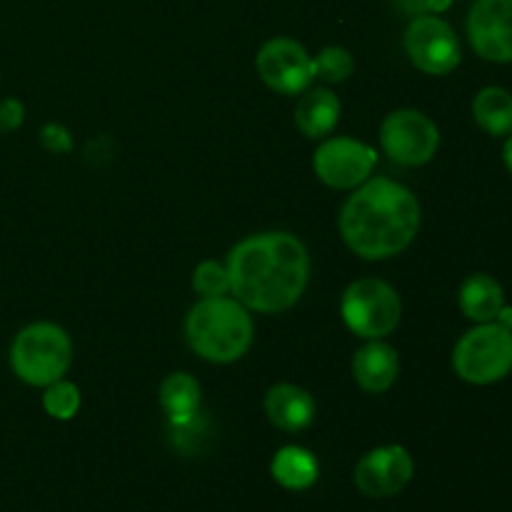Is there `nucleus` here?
Segmentation results:
<instances>
[{"mask_svg":"<svg viewBox=\"0 0 512 512\" xmlns=\"http://www.w3.org/2000/svg\"><path fill=\"white\" fill-rule=\"evenodd\" d=\"M193 288L200 298H223L230 293V275L228 268L215 260H205L195 268Z\"/></svg>","mask_w":512,"mask_h":512,"instance_id":"22","label":"nucleus"},{"mask_svg":"<svg viewBox=\"0 0 512 512\" xmlns=\"http://www.w3.org/2000/svg\"><path fill=\"white\" fill-rule=\"evenodd\" d=\"M43 408L50 418L55 420H73L80 410V390L68 380H55L45 388Z\"/></svg>","mask_w":512,"mask_h":512,"instance_id":"20","label":"nucleus"},{"mask_svg":"<svg viewBox=\"0 0 512 512\" xmlns=\"http://www.w3.org/2000/svg\"><path fill=\"white\" fill-rule=\"evenodd\" d=\"M73 363L70 335L55 323H33L20 330L10 348V368L23 383L48 388Z\"/></svg>","mask_w":512,"mask_h":512,"instance_id":"4","label":"nucleus"},{"mask_svg":"<svg viewBox=\"0 0 512 512\" xmlns=\"http://www.w3.org/2000/svg\"><path fill=\"white\" fill-rule=\"evenodd\" d=\"M160 405L173 425H185L198 418L200 383L188 373H173L160 385Z\"/></svg>","mask_w":512,"mask_h":512,"instance_id":"18","label":"nucleus"},{"mask_svg":"<svg viewBox=\"0 0 512 512\" xmlns=\"http://www.w3.org/2000/svg\"><path fill=\"white\" fill-rule=\"evenodd\" d=\"M503 163H505V168H508V173L512 175V133L508 135V140H505V148H503Z\"/></svg>","mask_w":512,"mask_h":512,"instance_id":"25","label":"nucleus"},{"mask_svg":"<svg viewBox=\"0 0 512 512\" xmlns=\"http://www.w3.org/2000/svg\"><path fill=\"white\" fill-rule=\"evenodd\" d=\"M398 373V353L383 340H370L353 358V378L365 393H385V390H390L398 380Z\"/></svg>","mask_w":512,"mask_h":512,"instance_id":"14","label":"nucleus"},{"mask_svg":"<svg viewBox=\"0 0 512 512\" xmlns=\"http://www.w3.org/2000/svg\"><path fill=\"white\" fill-rule=\"evenodd\" d=\"M270 473H273L275 483L283 485L285 490H308L318 480L320 465L310 450L298 448V445H285L275 453Z\"/></svg>","mask_w":512,"mask_h":512,"instance_id":"17","label":"nucleus"},{"mask_svg":"<svg viewBox=\"0 0 512 512\" xmlns=\"http://www.w3.org/2000/svg\"><path fill=\"white\" fill-rule=\"evenodd\" d=\"M23 118H25V108L20 100L15 98L0 100V135L18 130L20 125H23Z\"/></svg>","mask_w":512,"mask_h":512,"instance_id":"24","label":"nucleus"},{"mask_svg":"<svg viewBox=\"0 0 512 512\" xmlns=\"http://www.w3.org/2000/svg\"><path fill=\"white\" fill-rule=\"evenodd\" d=\"M230 293L255 313H285L308 288L310 255L290 233H260L240 240L225 263Z\"/></svg>","mask_w":512,"mask_h":512,"instance_id":"1","label":"nucleus"},{"mask_svg":"<svg viewBox=\"0 0 512 512\" xmlns=\"http://www.w3.org/2000/svg\"><path fill=\"white\" fill-rule=\"evenodd\" d=\"M315 413H318L315 398L300 385L278 383L265 395V415L275 428L285 430V433L308 430L313 425Z\"/></svg>","mask_w":512,"mask_h":512,"instance_id":"13","label":"nucleus"},{"mask_svg":"<svg viewBox=\"0 0 512 512\" xmlns=\"http://www.w3.org/2000/svg\"><path fill=\"white\" fill-rule=\"evenodd\" d=\"M255 325L250 310L235 298H203L185 318L190 350L208 363H235L250 350Z\"/></svg>","mask_w":512,"mask_h":512,"instance_id":"3","label":"nucleus"},{"mask_svg":"<svg viewBox=\"0 0 512 512\" xmlns=\"http://www.w3.org/2000/svg\"><path fill=\"white\" fill-rule=\"evenodd\" d=\"M460 310L475 323H493L505 305V290L493 275L475 273L460 285Z\"/></svg>","mask_w":512,"mask_h":512,"instance_id":"16","label":"nucleus"},{"mask_svg":"<svg viewBox=\"0 0 512 512\" xmlns=\"http://www.w3.org/2000/svg\"><path fill=\"white\" fill-rule=\"evenodd\" d=\"M340 120V100L328 88H308L295 105V125L310 140L328 138Z\"/></svg>","mask_w":512,"mask_h":512,"instance_id":"15","label":"nucleus"},{"mask_svg":"<svg viewBox=\"0 0 512 512\" xmlns=\"http://www.w3.org/2000/svg\"><path fill=\"white\" fill-rule=\"evenodd\" d=\"M415 475L413 455L403 445H383L360 458L355 465V485L363 495L375 500L403 493Z\"/></svg>","mask_w":512,"mask_h":512,"instance_id":"11","label":"nucleus"},{"mask_svg":"<svg viewBox=\"0 0 512 512\" xmlns=\"http://www.w3.org/2000/svg\"><path fill=\"white\" fill-rule=\"evenodd\" d=\"M315 75L328 83H343L353 75L355 60L353 55L348 53L340 45H330V48H323L318 55H315Z\"/></svg>","mask_w":512,"mask_h":512,"instance_id":"21","label":"nucleus"},{"mask_svg":"<svg viewBox=\"0 0 512 512\" xmlns=\"http://www.w3.org/2000/svg\"><path fill=\"white\" fill-rule=\"evenodd\" d=\"M405 53L415 68L428 75H448L463 60V48L450 28L438 15H418L405 30Z\"/></svg>","mask_w":512,"mask_h":512,"instance_id":"8","label":"nucleus"},{"mask_svg":"<svg viewBox=\"0 0 512 512\" xmlns=\"http://www.w3.org/2000/svg\"><path fill=\"white\" fill-rule=\"evenodd\" d=\"M263 83L280 95H300L315 83V60L293 38H273L255 55Z\"/></svg>","mask_w":512,"mask_h":512,"instance_id":"9","label":"nucleus"},{"mask_svg":"<svg viewBox=\"0 0 512 512\" xmlns=\"http://www.w3.org/2000/svg\"><path fill=\"white\" fill-rule=\"evenodd\" d=\"M40 143L50 150V153H70L73 150V138H70L68 128L58 123H48L40 130Z\"/></svg>","mask_w":512,"mask_h":512,"instance_id":"23","label":"nucleus"},{"mask_svg":"<svg viewBox=\"0 0 512 512\" xmlns=\"http://www.w3.org/2000/svg\"><path fill=\"white\" fill-rule=\"evenodd\" d=\"M453 368L470 385H493L508 378L512 370V330L493 323H478L458 340L453 350Z\"/></svg>","mask_w":512,"mask_h":512,"instance_id":"5","label":"nucleus"},{"mask_svg":"<svg viewBox=\"0 0 512 512\" xmlns=\"http://www.w3.org/2000/svg\"><path fill=\"white\" fill-rule=\"evenodd\" d=\"M495 320H498L500 325H505V328L512 330V308L510 305H503V310H500V315Z\"/></svg>","mask_w":512,"mask_h":512,"instance_id":"26","label":"nucleus"},{"mask_svg":"<svg viewBox=\"0 0 512 512\" xmlns=\"http://www.w3.org/2000/svg\"><path fill=\"white\" fill-rule=\"evenodd\" d=\"M420 203L405 185L368 178L340 210V235L363 260L395 258L410 248L420 230Z\"/></svg>","mask_w":512,"mask_h":512,"instance_id":"2","label":"nucleus"},{"mask_svg":"<svg viewBox=\"0 0 512 512\" xmlns=\"http://www.w3.org/2000/svg\"><path fill=\"white\" fill-rule=\"evenodd\" d=\"M378 155L368 143L355 138H328L315 150V175L328 188L355 190L373 175Z\"/></svg>","mask_w":512,"mask_h":512,"instance_id":"10","label":"nucleus"},{"mask_svg":"<svg viewBox=\"0 0 512 512\" xmlns=\"http://www.w3.org/2000/svg\"><path fill=\"white\" fill-rule=\"evenodd\" d=\"M380 145L393 163L403 168H418L430 163L438 153L440 130L420 110H395L380 125Z\"/></svg>","mask_w":512,"mask_h":512,"instance_id":"7","label":"nucleus"},{"mask_svg":"<svg viewBox=\"0 0 512 512\" xmlns=\"http://www.w3.org/2000/svg\"><path fill=\"white\" fill-rule=\"evenodd\" d=\"M475 123L493 138H508L512 133V93L498 85H488L473 100Z\"/></svg>","mask_w":512,"mask_h":512,"instance_id":"19","label":"nucleus"},{"mask_svg":"<svg viewBox=\"0 0 512 512\" xmlns=\"http://www.w3.org/2000/svg\"><path fill=\"white\" fill-rule=\"evenodd\" d=\"M468 40L488 63H512V0H475L468 13Z\"/></svg>","mask_w":512,"mask_h":512,"instance_id":"12","label":"nucleus"},{"mask_svg":"<svg viewBox=\"0 0 512 512\" xmlns=\"http://www.w3.org/2000/svg\"><path fill=\"white\" fill-rule=\"evenodd\" d=\"M340 313L353 335L365 340H383L400 325L403 303L393 285L380 278H360L345 288Z\"/></svg>","mask_w":512,"mask_h":512,"instance_id":"6","label":"nucleus"}]
</instances>
